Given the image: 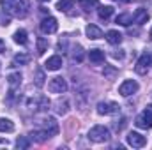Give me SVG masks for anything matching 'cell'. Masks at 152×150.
<instances>
[{
  "mask_svg": "<svg viewBox=\"0 0 152 150\" xmlns=\"http://www.w3.org/2000/svg\"><path fill=\"white\" fill-rule=\"evenodd\" d=\"M7 81H9V87H11V95H14L16 88H20V85H21V74L20 73H12V74H9Z\"/></svg>",
  "mask_w": 152,
  "mask_h": 150,
  "instance_id": "7c38bea8",
  "label": "cell"
},
{
  "mask_svg": "<svg viewBox=\"0 0 152 150\" xmlns=\"http://www.w3.org/2000/svg\"><path fill=\"white\" fill-rule=\"evenodd\" d=\"M151 66H152V53L147 51V53H143V55L138 58V62H136V66H134V71H136L138 74H147L149 69H151Z\"/></svg>",
  "mask_w": 152,
  "mask_h": 150,
  "instance_id": "277c9868",
  "label": "cell"
},
{
  "mask_svg": "<svg viewBox=\"0 0 152 150\" xmlns=\"http://www.w3.org/2000/svg\"><path fill=\"white\" fill-rule=\"evenodd\" d=\"M88 58L94 64H101V62H104V51H101V50H90L88 51Z\"/></svg>",
  "mask_w": 152,
  "mask_h": 150,
  "instance_id": "9a60e30c",
  "label": "cell"
},
{
  "mask_svg": "<svg viewBox=\"0 0 152 150\" xmlns=\"http://www.w3.org/2000/svg\"><path fill=\"white\" fill-rule=\"evenodd\" d=\"M73 7H75V0H58L57 4V9L60 12H69Z\"/></svg>",
  "mask_w": 152,
  "mask_h": 150,
  "instance_id": "ac0fdd59",
  "label": "cell"
},
{
  "mask_svg": "<svg viewBox=\"0 0 152 150\" xmlns=\"http://www.w3.org/2000/svg\"><path fill=\"white\" fill-rule=\"evenodd\" d=\"M115 23H118V25H124V27H129V25L133 23V16H131V14H127V12H124V14H118V16H117V20H115Z\"/></svg>",
  "mask_w": 152,
  "mask_h": 150,
  "instance_id": "ffe728a7",
  "label": "cell"
},
{
  "mask_svg": "<svg viewBox=\"0 0 152 150\" xmlns=\"http://www.w3.org/2000/svg\"><path fill=\"white\" fill-rule=\"evenodd\" d=\"M30 136H32V140H34V141H37V143H42L44 140H48V138H50V136H48V133H46L42 127H41V129H36V131H32V133H30Z\"/></svg>",
  "mask_w": 152,
  "mask_h": 150,
  "instance_id": "2e32d148",
  "label": "cell"
},
{
  "mask_svg": "<svg viewBox=\"0 0 152 150\" xmlns=\"http://www.w3.org/2000/svg\"><path fill=\"white\" fill-rule=\"evenodd\" d=\"M149 39L152 41V28H151V32H149Z\"/></svg>",
  "mask_w": 152,
  "mask_h": 150,
  "instance_id": "e575fe53",
  "label": "cell"
},
{
  "mask_svg": "<svg viewBox=\"0 0 152 150\" xmlns=\"http://www.w3.org/2000/svg\"><path fill=\"white\" fill-rule=\"evenodd\" d=\"M97 5H99L97 0H80V7H81L83 11H92V9H96Z\"/></svg>",
  "mask_w": 152,
  "mask_h": 150,
  "instance_id": "603a6c76",
  "label": "cell"
},
{
  "mask_svg": "<svg viewBox=\"0 0 152 150\" xmlns=\"http://www.w3.org/2000/svg\"><path fill=\"white\" fill-rule=\"evenodd\" d=\"M115 71L113 67H110V66H104V69H103V74L104 76H108V78H112V76H115Z\"/></svg>",
  "mask_w": 152,
  "mask_h": 150,
  "instance_id": "f546056e",
  "label": "cell"
},
{
  "mask_svg": "<svg viewBox=\"0 0 152 150\" xmlns=\"http://www.w3.org/2000/svg\"><path fill=\"white\" fill-rule=\"evenodd\" d=\"M46 50H48V39L37 37V53H39V55H42Z\"/></svg>",
  "mask_w": 152,
  "mask_h": 150,
  "instance_id": "d4e9b609",
  "label": "cell"
},
{
  "mask_svg": "<svg viewBox=\"0 0 152 150\" xmlns=\"http://www.w3.org/2000/svg\"><path fill=\"white\" fill-rule=\"evenodd\" d=\"M134 124H136V127H140V129H151L152 127V106H147V110H143V111L140 113L138 117H136V120H134Z\"/></svg>",
  "mask_w": 152,
  "mask_h": 150,
  "instance_id": "3957f363",
  "label": "cell"
},
{
  "mask_svg": "<svg viewBox=\"0 0 152 150\" xmlns=\"http://www.w3.org/2000/svg\"><path fill=\"white\" fill-rule=\"evenodd\" d=\"M106 41L110 44H120L122 42V34L117 32V30H108L106 32Z\"/></svg>",
  "mask_w": 152,
  "mask_h": 150,
  "instance_id": "e0dca14e",
  "label": "cell"
},
{
  "mask_svg": "<svg viewBox=\"0 0 152 150\" xmlns=\"http://www.w3.org/2000/svg\"><path fill=\"white\" fill-rule=\"evenodd\" d=\"M124 125H126V120H124V118L120 120V124H118V122H115V131H120Z\"/></svg>",
  "mask_w": 152,
  "mask_h": 150,
  "instance_id": "1f68e13d",
  "label": "cell"
},
{
  "mask_svg": "<svg viewBox=\"0 0 152 150\" xmlns=\"http://www.w3.org/2000/svg\"><path fill=\"white\" fill-rule=\"evenodd\" d=\"M7 145H9L7 140H0V147H7Z\"/></svg>",
  "mask_w": 152,
  "mask_h": 150,
  "instance_id": "836d02e7",
  "label": "cell"
},
{
  "mask_svg": "<svg viewBox=\"0 0 152 150\" xmlns=\"http://www.w3.org/2000/svg\"><path fill=\"white\" fill-rule=\"evenodd\" d=\"M44 79H46V78H44V73H42L41 69L36 71V85H37V87H42V85H44Z\"/></svg>",
  "mask_w": 152,
  "mask_h": 150,
  "instance_id": "f1b7e54d",
  "label": "cell"
},
{
  "mask_svg": "<svg viewBox=\"0 0 152 150\" xmlns=\"http://www.w3.org/2000/svg\"><path fill=\"white\" fill-rule=\"evenodd\" d=\"M39 28H41L42 34H55L57 28H58V21H57L53 16H48V18H44V20L41 21Z\"/></svg>",
  "mask_w": 152,
  "mask_h": 150,
  "instance_id": "ba28073f",
  "label": "cell"
},
{
  "mask_svg": "<svg viewBox=\"0 0 152 150\" xmlns=\"http://www.w3.org/2000/svg\"><path fill=\"white\" fill-rule=\"evenodd\" d=\"M39 2H50V0H39Z\"/></svg>",
  "mask_w": 152,
  "mask_h": 150,
  "instance_id": "8d00e7d4",
  "label": "cell"
},
{
  "mask_svg": "<svg viewBox=\"0 0 152 150\" xmlns=\"http://www.w3.org/2000/svg\"><path fill=\"white\" fill-rule=\"evenodd\" d=\"M73 60L78 62V64L83 60V50H81V46H76L75 48V51H73Z\"/></svg>",
  "mask_w": 152,
  "mask_h": 150,
  "instance_id": "83f0119b",
  "label": "cell"
},
{
  "mask_svg": "<svg viewBox=\"0 0 152 150\" xmlns=\"http://www.w3.org/2000/svg\"><path fill=\"white\" fill-rule=\"evenodd\" d=\"M115 2H129V0H115Z\"/></svg>",
  "mask_w": 152,
  "mask_h": 150,
  "instance_id": "d590c367",
  "label": "cell"
},
{
  "mask_svg": "<svg viewBox=\"0 0 152 150\" xmlns=\"http://www.w3.org/2000/svg\"><path fill=\"white\" fill-rule=\"evenodd\" d=\"M138 88H140V85H138L134 79H126V81L118 87V94H120V95H124V97H129V95L136 94V92H138Z\"/></svg>",
  "mask_w": 152,
  "mask_h": 150,
  "instance_id": "8992f818",
  "label": "cell"
},
{
  "mask_svg": "<svg viewBox=\"0 0 152 150\" xmlns=\"http://www.w3.org/2000/svg\"><path fill=\"white\" fill-rule=\"evenodd\" d=\"M4 51H5V42L0 39V53H4Z\"/></svg>",
  "mask_w": 152,
  "mask_h": 150,
  "instance_id": "d6a6232c",
  "label": "cell"
},
{
  "mask_svg": "<svg viewBox=\"0 0 152 150\" xmlns=\"http://www.w3.org/2000/svg\"><path fill=\"white\" fill-rule=\"evenodd\" d=\"M14 131V124L9 118H0V133H12Z\"/></svg>",
  "mask_w": 152,
  "mask_h": 150,
  "instance_id": "44dd1931",
  "label": "cell"
},
{
  "mask_svg": "<svg viewBox=\"0 0 152 150\" xmlns=\"http://www.w3.org/2000/svg\"><path fill=\"white\" fill-rule=\"evenodd\" d=\"M97 113L99 115H117L120 113V106L113 101H106V103H99L97 104Z\"/></svg>",
  "mask_w": 152,
  "mask_h": 150,
  "instance_id": "52a82bcc",
  "label": "cell"
},
{
  "mask_svg": "<svg viewBox=\"0 0 152 150\" xmlns=\"http://www.w3.org/2000/svg\"><path fill=\"white\" fill-rule=\"evenodd\" d=\"M97 14H99L101 20H108V18L113 14V7H112V5H103V7L97 9Z\"/></svg>",
  "mask_w": 152,
  "mask_h": 150,
  "instance_id": "d6986e66",
  "label": "cell"
},
{
  "mask_svg": "<svg viewBox=\"0 0 152 150\" xmlns=\"http://www.w3.org/2000/svg\"><path fill=\"white\" fill-rule=\"evenodd\" d=\"M16 147H18L20 150H25V149H28V147H30V141H28L25 136H20V138L16 140Z\"/></svg>",
  "mask_w": 152,
  "mask_h": 150,
  "instance_id": "484cf974",
  "label": "cell"
},
{
  "mask_svg": "<svg viewBox=\"0 0 152 150\" xmlns=\"http://www.w3.org/2000/svg\"><path fill=\"white\" fill-rule=\"evenodd\" d=\"M85 34H87V37L88 39H101L103 37V30L99 28V27H96V25H87V28H85Z\"/></svg>",
  "mask_w": 152,
  "mask_h": 150,
  "instance_id": "4fadbf2b",
  "label": "cell"
},
{
  "mask_svg": "<svg viewBox=\"0 0 152 150\" xmlns=\"http://www.w3.org/2000/svg\"><path fill=\"white\" fill-rule=\"evenodd\" d=\"M127 145H131V147H134V149H142V147L147 145V140H145V136H142L140 133H129V134H127Z\"/></svg>",
  "mask_w": 152,
  "mask_h": 150,
  "instance_id": "30bf717a",
  "label": "cell"
},
{
  "mask_svg": "<svg viewBox=\"0 0 152 150\" xmlns=\"http://www.w3.org/2000/svg\"><path fill=\"white\" fill-rule=\"evenodd\" d=\"M44 67H46L48 71H58V69L62 67V58H60L58 55H53V57H50V58L46 60Z\"/></svg>",
  "mask_w": 152,
  "mask_h": 150,
  "instance_id": "8fae6325",
  "label": "cell"
},
{
  "mask_svg": "<svg viewBox=\"0 0 152 150\" xmlns=\"http://www.w3.org/2000/svg\"><path fill=\"white\" fill-rule=\"evenodd\" d=\"M0 5L4 12L14 16V18H25L30 11L28 0H0Z\"/></svg>",
  "mask_w": 152,
  "mask_h": 150,
  "instance_id": "6da1fadb",
  "label": "cell"
},
{
  "mask_svg": "<svg viewBox=\"0 0 152 150\" xmlns=\"http://www.w3.org/2000/svg\"><path fill=\"white\" fill-rule=\"evenodd\" d=\"M48 90H50L51 94H64V92L67 90V81H66L64 78H60V76L51 78L50 83H48Z\"/></svg>",
  "mask_w": 152,
  "mask_h": 150,
  "instance_id": "5b68a950",
  "label": "cell"
},
{
  "mask_svg": "<svg viewBox=\"0 0 152 150\" xmlns=\"http://www.w3.org/2000/svg\"><path fill=\"white\" fill-rule=\"evenodd\" d=\"M133 20H134V23H138V25L147 23V20H149V12H147V9H143V7L136 9V12H134Z\"/></svg>",
  "mask_w": 152,
  "mask_h": 150,
  "instance_id": "5bb4252c",
  "label": "cell"
},
{
  "mask_svg": "<svg viewBox=\"0 0 152 150\" xmlns=\"http://www.w3.org/2000/svg\"><path fill=\"white\" fill-rule=\"evenodd\" d=\"M67 106H69V104H67V101H64V103H62V101H58V103H57V113H58V115H66V113L69 111V108H67Z\"/></svg>",
  "mask_w": 152,
  "mask_h": 150,
  "instance_id": "4316f807",
  "label": "cell"
},
{
  "mask_svg": "<svg viewBox=\"0 0 152 150\" xmlns=\"http://www.w3.org/2000/svg\"><path fill=\"white\" fill-rule=\"evenodd\" d=\"M9 23H11V18H9V16H4V14H0V25H2V27H7Z\"/></svg>",
  "mask_w": 152,
  "mask_h": 150,
  "instance_id": "4dcf8cb0",
  "label": "cell"
},
{
  "mask_svg": "<svg viewBox=\"0 0 152 150\" xmlns=\"http://www.w3.org/2000/svg\"><path fill=\"white\" fill-rule=\"evenodd\" d=\"M88 140L94 143H106L110 140V129L104 125H94L88 131Z\"/></svg>",
  "mask_w": 152,
  "mask_h": 150,
  "instance_id": "7a4b0ae2",
  "label": "cell"
},
{
  "mask_svg": "<svg viewBox=\"0 0 152 150\" xmlns=\"http://www.w3.org/2000/svg\"><path fill=\"white\" fill-rule=\"evenodd\" d=\"M42 129L48 133V136H50V138L58 134V124H57V120H55L53 117H48V118H44V120H42Z\"/></svg>",
  "mask_w": 152,
  "mask_h": 150,
  "instance_id": "9c48e42d",
  "label": "cell"
},
{
  "mask_svg": "<svg viewBox=\"0 0 152 150\" xmlns=\"http://www.w3.org/2000/svg\"><path fill=\"white\" fill-rule=\"evenodd\" d=\"M28 62H30V55H27V53H18L14 57V64L16 66H27Z\"/></svg>",
  "mask_w": 152,
  "mask_h": 150,
  "instance_id": "cb8c5ba5",
  "label": "cell"
},
{
  "mask_svg": "<svg viewBox=\"0 0 152 150\" xmlns=\"http://www.w3.org/2000/svg\"><path fill=\"white\" fill-rule=\"evenodd\" d=\"M27 41H28V34H27L23 28L14 32V42H16V44H27Z\"/></svg>",
  "mask_w": 152,
  "mask_h": 150,
  "instance_id": "7402d4cb",
  "label": "cell"
}]
</instances>
